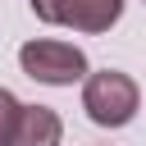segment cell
<instances>
[{"label":"cell","mask_w":146,"mask_h":146,"mask_svg":"<svg viewBox=\"0 0 146 146\" xmlns=\"http://www.w3.org/2000/svg\"><path fill=\"white\" fill-rule=\"evenodd\" d=\"M137 100H141L137 82H132L128 73H119V68L87 73V82H82V110H87V119L100 123V128H123V123L137 114Z\"/></svg>","instance_id":"cell-1"},{"label":"cell","mask_w":146,"mask_h":146,"mask_svg":"<svg viewBox=\"0 0 146 146\" xmlns=\"http://www.w3.org/2000/svg\"><path fill=\"white\" fill-rule=\"evenodd\" d=\"M18 64H23L27 78H36L46 87H73V82L87 78V55L78 46H68V41H50V36L27 41L18 50Z\"/></svg>","instance_id":"cell-2"},{"label":"cell","mask_w":146,"mask_h":146,"mask_svg":"<svg viewBox=\"0 0 146 146\" xmlns=\"http://www.w3.org/2000/svg\"><path fill=\"white\" fill-rule=\"evenodd\" d=\"M41 23H59L73 32H110L123 14V0H27Z\"/></svg>","instance_id":"cell-3"},{"label":"cell","mask_w":146,"mask_h":146,"mask_svg":"<svg viewBox=\"0 0 146 146\" xmlns=\"http://www.w3.org/2000/svg\"><path fill=\"white\" fill-rule=\"evenodd\" d=\"M59 137H64V123L50 105H23L9 146H59Z\"/></svg>","instance_id":"cell-4"},{"label":"cell","mask_w":146,"mask_h":146,"mask_svg":"<svg viewBox=\"0 0 146 146\" xmlns=\"http://www.w3.org/2000/svg\"><path fill=\"white\" fill-rule=\"evenodd\" d=\"M18 100H14V91H5L0 87V146H9V137H14V123H18Z\"/></svg>","instance_id":"cell-5"}]
</instances>
